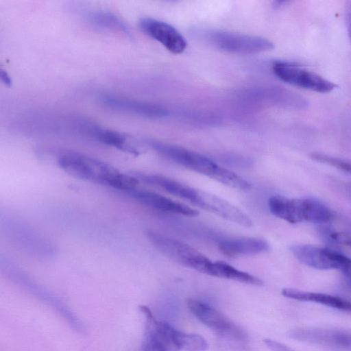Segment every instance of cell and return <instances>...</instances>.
I'll use <instances>...</instances> for the list:
<instances>
[{
  "instance_id": "20",
  "label": "cell",
  "mask_w": 351,
  "mask_h": 351,
  "mask_svg": "<svg viewBox=\"0 0 351 351\" xmlns=\"http://www.w3.org/2000/svg\"><path fill=\"white\" fill-rule=\"evenodd\" d=\"M176 338L180 350L205 351L208 347L206 340L200 335L178 330Z\"/></svg>"
},
{
  "instance_id": "17",
  "label": "cell",
  "mask_w": 351,
  "mask_h": 351,
  "mask_svg": "<svg viewBox=\"0 0 351 351\" xmlns=\"http://www.w3.org/2000/svg\"><path fill=\"white\" fill-rule=\"evenodd\" d=\"M89 130L97 140L107 145L134 154L140 153L136 141L121 132L97 125H91Z\"/></svg>"
},
{
  "instance_id": "1",
  "label": "cell",
  "mask_w": 351,
  "mask_h": 351,
  "mask_svg": "<svg viewBox=\"0 0 351 351\" xmlns=\"http://www.w3.org/2000/svg\"><path fill=\"white\" fill-rule=\"evenodd\" d=\"M58 164L72 176L125 193L137 187L139 182L136 176L123 173L105 162L75 152L61 154Z\"/></svg>"
},
{
  "instance_id": "7",
  "label": "cell",
  "mask_w": 351,
  "mask_h": 351,
  "mask_svg": "<svg viewBox=\"0 0 351 351\" xmlns=\"http://www.w3.org/2000/svg\"><path fill=\"white\" fill-rule=\"evenodd\" d=\"M288 336L331 351H351V330L306 326L291 330Z\"/></svg>"
},
{
  "instance_id": "27",
  "label": "cell",
  "mask_w": 351,
  "mask_h": 351,
  "mask_svg": "<svg viewBox=\"0 0 351 351\" xmlns=\"http://www.w3.org/2000/svg\"><path fill=\"white\" fill-rule=\"evenodd\" d=\"M348 189H349V191H350V195H351V187H350Z\"/></svg>"
},
{
  "instance_id": "24",
  "label": "cell",
  "mask_w": 351,
  "mask_h": 351,
  "mask_svg": "<svg viewBox=\"0 0 351 351\" xmlns=\"http://www.w3.org/2000/svg\"><path fill=\"white\" fill-rule=\"evenodd\" d=\"M141 351H163L158 346L147 338H144Z\"/></svg>"
},
{
  "instance_id": "6",
  "label": "cell",
  "mask_w": 351,
  "mask_h": 351,
  "mask_svg": "<svg viewBox=\"0 0 351 351\" xmlns=\"http://www.w3.org/2000/svg\"><path fill=\"white\" fill-rule=\"evenodd\" d=\"M293 256L303 264L317 269H337L344 276L351 289V258L330 249L311 245L291 247Z\"/></svg>"
},
{
  "instance_id": "5",
  "label": "cell",
  "mask_w": 351,
  "mask_h": 351,
  "mask_svg": "<svg viewBox=\"0 0 351 351\" xmlns=\"http://www.w3.org/2000/svg\"><path fill=\"white\" fill-rule=\"evenodd\" d=\"M147 235L156 248L170 259L208 274L213 261L191 245L152 230Z\"/></svg>"
},
{
  "instance_id": "10",
  "label": "cell",
  "mask_w": 351,
  "mask_h": 351,
  "mask_svg": "<svg viewBox=\"0 0 351 351\" xmlns=\"http://www.w3.org/2000/svg\"><path fill=\"white\" fill-rule=\"evenodd\" d=\"M193 204L242 226L250 228L253 225L252 220L245 212L212 193L197 190Z\"/></svg>"
},
{
  "instance_id": "12",
  "label": "cell",
  "mask_w": 351,
  "mask_h": 351,
  "mask_svg": "<svg viewBox=\"0 0 351 351\" xmlns=\"http://www.w3.org/2000/svg\"><path fill=\"white\" fill-rule=\"evenodd\" d=\"M99 99L108 108L144 117L160 119L167 117L170 114L169 110L162 106L114 95L103 94Z\"/></svg>"
},
{
  "instance_id": "9",
  "label": "cell",
  "mask_w": 351,
  "mask_h": 351,
  "mask_svg": "<svg viewBox=\"0 0 351 351\" xmlns=\"http://www.w3.org/2000/svg\"><path fill=\"white\" fill-rule=\"evenodd\" d=\"M188 307L202 323L216 333L237 339L245 338L241 330L222 313L209 304L196 300H189Z\"/></svg>"
},
{
  "instance_id": "23",
  "label": "cell",
  "mask_w": 351,
  "mask_h": 351,
  "mask_svg": "<svg viewBox=\"0 0 351 351\" xmlns=\"http://www.w3.org/2000/svg\"><path fill=\"white\" fill-rule=\"evenodd\" d=\"M264 342L271 351H297L284 343L271 339H265Z\"/></svg>"
},
{
  "instance_id": "13",
  "label": "cell",
  "mask_w": 351,
  "mask_h": 351,
  "mask_svg": "<svg viewBox=\"0 0 351 351\" xmlns=\"http://www.w3.org/2000/svg\"><path fill=\"white\" fill-rule=\"evenodd\" d=\"M127 193L138 203L156 210L186 217L198 215L196 210L153 191L136 187Z\"/></svg>"
},
{
  "instance_id": "3",
  "label": "cell",
  "mask_w": 351,
  "mask_h": 351,
  "mask_svg": "<svg viewBox=\"0 0 351 351\" xmlns=\"http://www.w3.org/2000/svg\"><path fill=\"white\" fill-rule=\"evenodd\" d=\"M271 213L291 223L313 222L323 223L332 217L330 210L311 199H290L281 195L271 196L268 201Z\"/></svg>"
},
{
  "instance_id": "26",
  "label": "cell",
  "mask_w": 351,
  "mask_h": 351,
  "mask_svg": "<svg viewBox=\"0 0 351 351\" xmlns=\"http://www.w3.org/2000/svg\"><path fill=\"white\" fill-rule=\"evenodd\" d=\"M0 77L1 82L4 84V85L8 87L12 86V79L6 71L3 70L2 69H1Z\"/></svg>"
},
{
  "instance_id": "18",
  "label": "cell",
  "mask_w": 351,
  "mask_h": 351,
  "mask_svg": "<svg viewBox=\"0 0 351 351\" xmlns=\"http://www.w3.org/2000/svg\"><path fill=\"white\" fill-rule=\"evenodd\" d=\"M208 274L253 285H263V281L258 278L239 270L223 261L213 262Z\"/></svg>"
},
{
  "instance_id": "2",
  "label": "cell",
  "mask_w": 351,
  "mask_h": 351,
  "mask_svg": "<svg viewBox=\"0 0 351 351\" xmlns=\"http://www.w3.org/2000/svg\"><path fill=\"white\" fill-rule=\"evenodd\" d=\"M147 143L156 152L176 163L206 176L230 188L241 191L250 189V183L242 177L219 166L199 153L155 140H149Z\"/></svg>"
},
{
  "instance_id": "19",
  "label": "cell",
  "mask_w": 351,
  "mask_h": 351,
  "mask_svg": "<svg viewBox=\"0 0 351 351\" xmlns=\"http://www.w3.org/2000/svg\"><path fill=\"white\" fill-rule=\"evenodd\" d=\"M88 21L93 26L107 29L118 31L129 38L132 34L125 23L114 14L104 10H95L86 16Z\"/></svg>"
},
{
  "instance_id": "21",
  "label": "cell",
  "mask_w": 351,
  "mask_h": 351,
  "mask_svg": "<svg viewBox=\"0 0 351 351\" xmlns=\"http://www.w3.org/2000/svg\"><path fill=\"white\" fill-rule=\"evenodd\" d=\"M311 158L319 162L334 167L342 171L351 173V162L324 154L314 153Z\"/></svg>"
},
{
  "instance_id": "8",
  "label": "cell",
  "mask_w": 351,
  "mask_h": 351,
  "mask_svg": "<svg viewBox=\"0 0 351 351\" xmlns=\"http://www.w3.org/2000/svg\"><path fill=\"white\" fill-rule=\"evenodd\" d=\"M272 71L281 81L306 90L326 93L337 87L332 82L293 63L276 62Z\"/></svg>"
},
{
  "instance_id": "15",
  "label": "cell",
  "mask_w": 351,
  "mask_h": 351,
  "mask_svg": "<svg viewBox=\"0 0 351 351\" xmlns=\"http://www.w3.org/2000/svg\"><path fill=\"white\" fill-rule=\"evenodd\" d=\"M282 295L292 300L319 304L351 313V301L336 295L293 288L283 289L282 290Z\"/></svg>"
},
{
  "instance_id": "14",
  "label": "cell",
  "mask_w": 351,
  "mask_h": 351,
  "mask_svg": "<svg viewBox=\"0 0 351 351\" xmlns=\"http://www.w3.org/2000/svg\"><path fill=\"white\" fill-rule=\"evenodd\" d=\"M218 247L221 253L230 257L258 254L270 249L265 240L254 237L223 239L219 241Z\"/></svg>"
},
{
  "instance_id": "25",
  "label": "cell",
  "mask_w": 351,
  "mask_h": 351,
  "mask_svg": "<svg viewBox=\"0 0 351 351\" xmlns=\"http://www.w3.org/2000/svg\"><path fill=\"white\" fill-rule=\"evenodd\" d=\"M346 16L348 34L351 40V1L347 6Z\"/></svg>"
},
{
  "instance_id": "4",
  "label": "cell",
  "mask_w": 351,
  "mask_h": 351,
  "mask_svg": "<svg viewBox=\"0 0 351 351\" xmlns=\"http://www.w3.org/2000/svg\"><path fill=\"white\" fill-rule=\"evenodd\" d=\"M195 33L206 43L230 53L253 54L274 48L272 42L257 36L213 29H202Z\"/></svg>"
},
{
  "instance_id": "22",
  "label": "cell",
  "mask_w": 351,
  "mask_h": 351,
  "mask_svg": "<svg viewBox=\"0 0 351 351\" xmlns=\"http://www.w3.org/2000/svg\"><path fill=\"white\" fill-rule=\"evenodd\" d=\"M322 234L329 242L351 246V237L348 236L328 229L322 230Z\"/></svg>"
},
{
  "instance_id": "16",
  "label": "cell",
  "mask_w": 351,
  "mask_h": 351,
  "mask_svg": "<svg viewBox=\"0 0 351 351\" xmlns=\"http://www.w3.org/2000/svg\"><path fill=\"white\" fill-rule=\"evenodd\" d=\"M138 180L162 189L167 193L193 203L197 189L175 180L154 174L137 173Z\"/></svg>"
},
{
  "instance_id": "11",
  "label": "cell",
  "mask_w": 351,
  "mask_h": 351,
  "mask_svg": "<svg viewBox=\"0 0 351 351\" xmlns=\"http://www.w3.org/2000/svg\"><path fill=\"white\" fill-rule=\"evenodd\" d=\"M139 25L147 35L173 53H182L186 48L187 43L183 36L166 22L145 17L140 20Z\"/></svg>"
}]
</instances>
